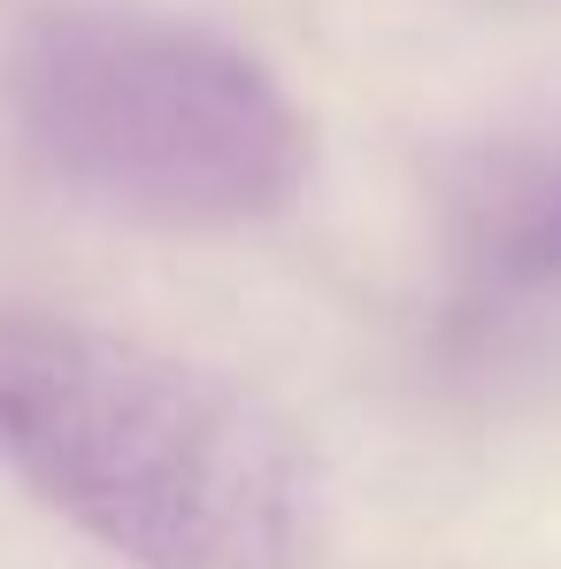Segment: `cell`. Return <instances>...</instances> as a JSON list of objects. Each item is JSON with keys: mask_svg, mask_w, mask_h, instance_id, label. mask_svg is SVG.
<instances>
[{"mask_svg": "<svg viewBox=\"0 0 561 569\" xmlns=\"http://www.w3.org/2000/svg\"><path fill=\"white\" fill-rule=\"evenodd\" d=\"M0 462L131 569H308L315 470L262 392L93 316L0 300Z\"/></svg>", "mask_w": 561, "mask_h": 569, "instance_id": "1", "label": "cell"}, {"mask_svg": "<svg viewBox=\"0 0 561 569\" xmlns=\"http://www.w3.org/2000/svg\"><path fill=\"white\" fill-rule=\"evenodd\" d=\"M8 108L62 186L170 231L270 223L315 170L308 108L278 70L178 16H39L8 54Z\"/></svg>", "mask_w": 561, "mask_h": 569, "instance_id": "2", "label": "cell"}, {"mask_svg": "<svg viewBox=\"0 0 561 569\" xmlns=\"http://www.w3.org/2000/svg\"><path fill=\"white\" fill-rule=\"evenodd\" d=\"M484 262L515 284H561V131L531 154L484 216Z\"/></svg>", "mask_w": 561, "mask_h": 569, "instance_id": "3", "label": "cell"}]
</instances>
